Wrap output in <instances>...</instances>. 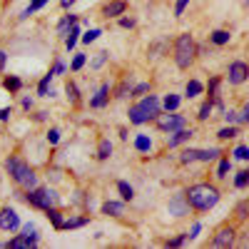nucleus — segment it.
Wrapping results in <instances>:
<instances>
[{"mask_svg":"<svg viewBox=\"0 0 249 249\" xmlns=\"http://www.w3.org/2000/svg\"><path fill=\"white\" fill-rule=\"evenodd\" d=\"M130 92H132V85H130L127 80H124V82H120V85H117V90H115V97H127Z\"/></svg>","mask_w":249,"mask_h":249,"instance_id":"a19ab883","label":"nucleus"},{"mask_svg":"<svg viewBox=\"0 0 249 249\" xmlns=\"http://www.w3.org/2000/svg\"><path fill=\"white\" fill-rule=\"evenodd\" d=\"M72 3H75V0H60V5L65 8V10H70V8H72Z\"/></svg>","mask_w":249,"mask_h":249,"instance_id":"13d9d810","label":"nucleus"},{"mask_svg":"<svg viewBox=\"0 0 249 249\" xmlns=\"http://www.w3.org/2000/svg\"><path fill=\"white\" fill-rule=\"evenodd\" d=\"M37 195H40V210H50V207H57V204H60L57 192L50 190V187H40Z\"/></svg>","mask_w":249,"mask_h":249,"instance_id":"1a4fd4ad","label":"nucleus"},{"mask_svg":"<svg viewBox=\"0 0 249 249\" xmlns=\"http://www.w3.org/2000/svg\"><path fill=\"white\" fill-rule=\"evenodd\" d=\"M239 247H249V237H244V239L239 242Z\"/></svg>","mask_w":249,"mask_h":249,"instance_id":"052dcab7","label":"nucleus"},{"mask_svg":"<svg viewBox=\"0 0 249 249\" xmlns=\"http://www.w3.org/2000/svg\"><path fill=\"white\" fill-rule=\"evenodd\" d=\"M230 170H232V162H230V160L224 157V160L219 162V170H217V177H219V179H224V177H227V172H230Z\"/></svg>","mask_w":249,"mask_h":249,"instance_id":"79ce46f5","label":"nucleus"},{"mask_svg":"<svg viewBox=\"0 0 249 249\" xmlns=\"http://www.w3.org/2000/svg\"><path fill=\"white\" fill-rule=\"evenodd\" d=\"M195 135V130H187V127H179V130H175L172 132V137L167 140V147H177V144H182V142H187Z\"/></svg>","mask_w":249,"mask_h":249,"instance_id":"4468645a","label":"nucleus"},{"mask_svg":"<svg viewBox=\"0 0 249 249\" xmlns=\"http://www.w3.org/2000/svg\"><path fill=\"white\" fill-rule=\"evenodd\" d=\"M127 115H130V122H132V124H144V122H150V117L144 115V110H142L140 105H132Z\"/></svg>","mask_w":249,"mask_h":249,"instance_id":"dca6fc26","label":"nucleus"},{"mask_svg":"<svg viewBox=\"0 0 249 249\" xmlns=\"http://www.w3.org/2000/svg\"><path fill=\"white\" fill-rule=\"evenodd\" d=\"M35 244H37V237H28V234H18V237H13V239L8 242L10 249H30V247H35Z\"/></svg>","mask_w":249,"mask_h":249,"instance_id":"ddd939ff","label":"nucleus"},{"mask_svg":"<svg viewBox=\"0 0 249 249\" xmlns=\"http://www.w3.org/2000/svg\"><path fill=\"white\" fill-rule=\"evenodd\" d=\"M77 40H80V25L75 23V25L68 30V35H65V48H68V50H75Z\"/></svg>","mask_w":249,"mask_h":249,"instance_id":"6ab92c4d","label":"nucleus"},{"mask_svg":"<svg viewBox=\"0 0 249 249\" xmlns=\"http://www.w3.org/2000/svg\"><path fill=\"white\" fill-rule=\"evenodd\" d=\"M239 135V130L237 127H232V124H230V127H222L219 132H217V137L219 140H232V137H237Z\"/></svg>","mask_w":249,"mask_h":249,"instance_id":"c9c22d12","label":"nucleus"},{"mask_svg":"<svg viewBox=\"0 0 249 249\" xmlns=\"http://www.w3.org/2000/svg\"><path fill=\"white\" fill-rule=\"evenodd\" d=\"M234 214H237V219H239V222L249 219V199H242V202L234 207Z\"/></svg>","mask_w":249,"mask_h":249,"instance_id":"c756f323","label":"nucleus"},{"mask_svg":"<svg viewBox=\"0 0 249 249\" xmlns=\"http://www.w3.org/2000/svg\"><path fill=\"white\" fill-rule=\"evenodd\" d=\"M124 10H127V3H124V0H112V3H107L105 8H102V15L105 18H120V15H124Z\"/></svg>","mask_w":249,"mask_h":249,"instance_id":"9b49d317","label":"nucleus"},{"mask_svg":"<svg viewBox=\"0 0 249 249\" xmlns=\"http://www.w3.org/2000/svg\"><path fill=\"white\" fill-rule=\"evenodd\" d=\"M190 199H187V192H177L172 199H170V204H167V210H170V214H175V217H184V214H190Z\"/></svg>","mask_w":249,"mask_h":249,"instance_id":"0eeeda50","label":"nucleus"},{"mask_svg":"<svg viewBox=\"0 0 249 249\" xmlns=\"http://www.w3.org/2000/svg\"><path fill=\"white\" fill-rule=\"evenodd\" d=\"M234 157L242 160V162H249V144H239V147L234 150Z\"/></svg>","mask_w":249,"mask_h":249,"instance_id":"37998d69","label":"nucleus"},{"mask_svg":"<svg viewBox=\"0 0 249 249\" xmlns=\"http://www.w3.org/2000/svg\"><path fill=\"white\" fill-rule=\"evenodd\" d=\"M48 142H50V144H57V142H60V130L53 127V130L48 132Z\"/></svg>","mask_w":249,"mask_h":249,"instance_id":"09e8293b","label":"nucleus"},{"mask_svg":"<svg viewBox=\"0 0 249 249\" xmlns=\"http://www.w3.org/2000/svg\"><path fill=\"white\" fill-rule=\"evenodd\" d=\"M224 120L230 122V124H232V122H239V112H234V110H230V112H224Z\"/></svg>","mask_w":249,"mask_h":249,"instance_id":"8fccbe9b","label":"nucleus"},{"mask_svg":"<svg viewBox=\"0 0 249 249\" xmlns=\"http://www.w3.org/2000/svg\"><path fill=\"white\" fill-rule=\"evenodd\" d=\"M219 82H222L219 77H212V80H210V85H207V97H210V100H214V97H217V90H219Z\"/></svg>","mask_w":249,"mask_h":249,"instance_id":"e433bc0d","label":"nucleus"},{"mask_svg":"<svg viewBox=\"0 0 249 249\" xmlns=\"http://www.w3.org/2000/svg\"><path fill=\"white\" fill-rule=\"evenodd\" d=\"M90 219L88 217H72V219H65V224H62V230H77V227L88 224Z\"/></svg>","mask_w":249,"mask_h":249,"instance_id":"473e14b6","label":"nucleus"},{"mask_svg":"<svg viewBox=\"0 0 249 249\" xmlns=\"http://www.w3.org/2000/svg\"><path fill=\"white\" fill-rule=\"evenodd\" d=\"M20 227V217L15 210H10V207H5V210H0V230L3 232H15Z\"/></svg>","mask_w":249,"mask_h":249,"instance_id":"6e6552de","label":"nucleus"},{"mask_svg":"<svg viewBox=\"0 0 249 249\" xmlns=\"http://www.w3.org/2000/svg\"><path fill=\"white\" fill-rule=\"evenodd\" d=\"M247 77H249V65L244 60L230 62V70H227V80H230V85H242V82H247Z\"/></svg>","mask_w":249,"mask_h":249,"instance_id":"423d86ee","label":"nucleus"},{"mask_svg":"<svg viewBox=\"0 0 249 249\" xmlns=\"http://www.w3.org/2000/svg\"><path fill=\"white\" fill-rule=\"evenodd\" d=\"M135 150L137 152H150L152 150V140L147 135H137L135 137Z\"/></svg>","mask_w":249,"mask_h":249,"instance_id":"393cba45","label":"nucleus"},{"mask_svg":"<svg viewBox=\"0 0 249 249\" xmlns=\"http://www.w3.org/2000/svg\"><path fill=\"white\" fill-rule=\"evenodd\" d=\"M187 239H190V232H184V234H177L175 239H170L167 244H164V247H182Z\"/></svg>","mask_w":249,"mask_h":249,"instance_id":"c03bdc74","label":"nucleus"},{"mask_svg":"<svg viewBox=\"0 0 249 249\" xmlns=\"http://www.w3.org/2000/svg\"><path fill=\"white\" fill-rule=\"evenodd\" d=\"M117 192L122 195V199H124V202H130V199L135 197V190H132V187H130L127 182H122V179L117 182Z\"/></svg>","mask_w":249,"mask_h":249,"instance_id":"7c9ffc66","label":"nucleus"},{"mask_svg":"<svg viewBox=\"0 0 249 249\" xmlns=\"http://www.w3.org/2000/svg\"><path fill=\"white\" fill-rule=\"evenodd\" d=\"M50 3V0H30V5L23 10V18H28V15H33V13H37L40 8H45Z\"/></svg>","mask_w":249,"mask_h":249,"instance_id":"2f4dec72","label":"nucleus"},{"mask_svg":"<svg viewBox=\"0 0 249 249\" xmlns=\"http://www.w3.org/2000/svg\"><path fill=\"white\" fill-rule=\"evenodd\" d=\"M199 230H202V224H195V227H192V232H190V239H195V237L199 234Z\"/></svg>","mask_w":249,"mask_h":249,"instance_id":"6e6d98bb","label":"nucleus"},{"mask_svg":"<svg viewBox=\"0 0 249 249\" xmlns=\"http://www.w3.org/2000/svg\"><path fill=\"white\" fill-rule=\"evenodd\" d=\"M239 122H242V124H249V102H247V105L242 107V112H239Z\"/></svg>","mask_w":249,"mask_h":249,"instance_id":"de8ad7c7","label":"nucleus"},{"mask_svg":"<svg viewBox=\"0 0 249 249\" xmlns=\"http://www.w3.org/2000/svg\"><path fill=\"white\" fill-rule=\"evenodd\" d=\"M55 75L53 72H48L43 80H40V85H37V95H43V97H53V90H50V80H53Z\"/></svg>","mask_w":249,"mask_h":249,"instance_id":"5701e85b","label":"nucleus"},{"mask_svg":"<svg viewBox=\"0 0 249 249\" xmlns=\"http://www.w3.org/2000/svg\"><path fill=\"white\" fill-rule=\"evenodd\" d=\"M179 102H182V97H179V95H175V92H170V95H164L162 107H164V112H175V110L179 107Z\"/></svg>","mask_w":249,"mask_h":249,"instance_id":"f3484780","label":"nucleus"},{"mask_svg":"<svg viewBox=\"0 0 249 249\" xmlns=\"http://www.w3.org/2000/svg\"><path fill=\"white\" fill-rule=\"evenodd\" d=\"M85 60H88V55H82V53H75V57H72V62H70V70H72V72L82 70V65H85Z\"/></svg>","mask_w":249,"mask_h":249,"instance_id":"f704fd0d","label":"nucleus"},{"mask_svg":"<svg viewBox=\"0 0 249 249\" xmlns=\"http://www.w3.org/2000/svg\"><path fill=\"white\" fill-rule=\"evenodd\" d=\"M112 155V142L110 140H100L97 144V160H107Z\"/></svg>","mask_w":249,"mask_h":249,"instance_id":"cd10ccee","label":"nucleus"},{"mask_svg":"<svg viewBox=\"0 0 249 249\" xmlns=\"http://www.w3.org/2000/svg\"><path fill=\"white\" fill-rule=\"evenodd\" d=\"M105 60H107V53H105V50L97 53V55H95V60H92V70H100L102 65H105Z\"/></svg>","mask_w":249,"mask_h":249,"instance_id":"a18cd8bd","label":"nucleus"},{"mask_svg":"<svg viewBox=\"0 0 249 249\" xmlns=\"http://www.w3.org/2000/svg\"><path fill=\"white\" fill-rule=\"evenodd\" d=\"M144 92H150V82H140V85H135L130 97H144Z\"/></svg>","mask_w":249,"mask_h":249,"instance_id":"58836bf2","label":"nucleus"},{"mask_svg":"<svg viewBox=\"0 0 249 249\" xmlns=\"http://www.w3.org/2000/svg\"><path fill=\"white\" fill-rule=\"evenodd\" d=\"M3 88H5L8 92H20V88H23V80H20L18 75H8V77L3 80Z\"/></svg>","mask_w":249,"mask_h":249,"instance_id":"412c9836","label":"nucleus"},{"mask_svg":"<svg viewBox=\"0 0 249 249\" xmlns=\"http://www.w3.org/2000/svg\"><path fill=\"white\" fill-rule=\"evenodd\" d=\"M23 107H25V110L33 107V97H23Z\"/></svg>","mask_w":249,"mask_h":249,"instance_id":"bf43d9fd","label":"nucleus"},{"mask_svg":"<svg viewBox=\"0 0 249 249\" xmlns=\"http://www.w3.org/2000/svg\"><path fill=\"white\" fill-rule=\"evenodd\" d=\"M107 100H110V85H100V90H97L95 97L90 100V107L100 110V107H105V105H107Z\"/></svg>","mask_w":249,"mask_h":249,"instance_id":"f8f14e48","label":"nucleus"},{"mask_svg":"<svg viewBox=\"0 0 249 249\" xmlns=\"http://www.w3.org/2000/svg\"><path fill=\"white\" fill-rule=\"evenodd\" d=\"M23 234H28V237H37L35 224H25V227H23Z\"/></svg>","mask_w":249,"mask_h":249,"instance_id":"603ef678","label":"nucleus"},{"mask_svg":"<svg viewBox=\"0 0 249 249\" xmlns=\"http://www.w3.org/2000/svg\"><path fill=\"white\" fill-rule=\"evenodd\" d=\"M179 162H184V164H190V162H197V150H182V155H179Z\"/></svg>","mask_w":249,"mask_h":249,"instance_id":"ea45409f","label":"nucleus"},{"mask_svg":"<svg viewBox=\"0 0 249 249\" xmlns=\"http://www.w3.org/2000/svg\"><path fill=\"white\" fill-rule=\"evenodd\" d=\"M187 3H190V0H177V5H175V15H177V18H182V13H184Z\"/></svg>","mask_w":249,"mask_h":249,"instance_id":"49530a36","label":"nucleus"},{"mask_svg":"<svg viewBox=\"0 0 249 249\" xmlns=\"http://www.w3.org/2000/svg\"><path fill=\"white\" fill-rule=\"evenodd\" d=\"M222 152L217 150V147H210V150H197V162H212V160H217Z\"/></svg>","mask_w":249,"mask_h":249,"instance_id":"b1692460","label":"nucleus"},{"mask_svg":"<svg viewBox=\"0 0 249 249\" xmlns=\"http://www.w3.org/2000/svg\"><path fill=\"white\" fill-rule=\"evenodd\" d=\"M137 105L144 110V115H147L150 120H155V117L160 115V107H162V105H160V100H157L155 95H144V97L137 102Z\"/></svg>","mask_w":249,"mask_h":249,"instance_id":"9d476101","label":"nucleus"},{"mask_svg":"<svg viewBox=\"0 0 249 249\" xmlns=\"http://www.w3.org/2000/svg\"><path fill=\"white\" fill-rule=\"evenodd\" d=\"M187 199L195 207L197 212H210L212 207L219 202V190L214 184H207V182H199V184H192L187 190Z\"/></svg>","mask_w":249,"mask_h":249,"instance_id":"f257e3e1","label":"nucleus"},{"mask_svg":"<svg viewBox=\"0 0 249 249\" xmlns=\"http://www.w3.org/2000/svg\"><path fill=\"white\" fill-rule=\"evenodd\" d=\"M212 110H214V100L207 97V100L202 102V107H199V115H197V117H199L202 122H204V120H210V117H212Z\"/></svg>","mask_w":249,"mask_h":249,"instance_id":"bb28decb","label":"nucleus"},{"mask_svg":"<svg viewBox=\"0 0 249 249\" xmlns=\"http://www.w3.org/2000/svg\"><path fill=\"white\" fill-rule=\"evenodd\" d=\"M155 124H157V130L160 132H175L179 127H184V117L182 115H175V112H164V115H157L155 117Z\"/></svg>","mask_w":249,"mask_h":249,"instance_id":"39448f33","label":"nucleus"},{"mask_svg":"<svg viewBox=\"0 0 249 249\" xmlns=\"http://www.w3.org/2000/svg\"><path fill=\"white\" fill-rule=\"evenodd\" d=\"M65 92H68V100H70V105L72 107H80V90L72 80H68V85H65Z\"/></svg>","mask_w":249,"mask_h":249,"instance_id":"a211bd4d","label":"nucleus"},{"mask_svg":"<svg viewBox=\"0 0 249 249\" xmlns=\"http://www.w3.org/2000/svg\"><path fill=\"white\" fill-rule=\"evenodd\" d=\"M5 60H8V55L0 50V72H3V68H5Z\"/></svg>","mask_w":249,"mask_h":249,"instance_id":"4d7b16f0","label":"nucleus"},{"mask_svg":"<svg viewBox=\"0 0 249 249\" xmlns=\"http://www.w3.org/2000/svg\"><path fill=\"white\" fill-rule=\"evenodd\" d=\"M120 28H135V18H120Z\"/></svg>","mask_w":249,"mask_h":249,"instance_id":"3c124183","label":"nucleus"},{"mask_svg":"<svg viewBox=\"0 0 249 249\" xmlns=\"http://www.w3.org/2000/svg\"><path fill=\"white\" fill-rule=\"evenodd\" d=\"M102 35V30H97V28H92V30H88L85 35H82L80 40H82V43H85V45H90V43H95V40Z\"/></svg>","mask_w":249,"mask_h":249,"instance_id":"4c0bfd02","label":"nucleus"},{"mask_svg":"<svg viewBox=\"0 0 249 249\" xmlns=\"http://www.w3.org/2000/svg\"><path fill=\"white\" fill-rule=\"evenodd\" d=\"M234 239H237V230L232 224H224V227H219V230L214 232L212 247L214 249H230V247H234Z\"/></svg>","mask_w":249,"mask_h":249,"instance_id":"20e7f679","label":"nucleus"},{"mask_svg":"<svg viewBox=\"0 0 249 249\" xmlns=\"http://www.w3.org/2000/svg\"><path fill=\"white\" fill-rule=\"evenodd\" d=\"M50 72H53V75H60V72H65V65H62V62L57 60V62H55V68H53Z\"/></svg>","mask_w":249,"mask_h":249,"instance_id":"5fc2aeb1","label":"nucleus"},{"mask_svg":"<svg viewBox=\"0 0 249 249\" xmlns=\"http://www.w3.org/2000/svg\"><path fill=\"white\" fill-rule=\"evenodd\" d=\"M10 115H13V110H10V107H0V122H5Z\"/></svg>","mask_w":249,"mask_h":249,"instance_id":"864d4df0","label":"nucleus"},{"mask_svg":"<svg viewBox=\"0 0 249 249\" xmlns=\"http://www.w3.org/2000/svg\"><path fill=\"white\" fill-rule=\"evenodd\" d=\"M45 212H48V219L53 222L55 230H62V224H65V219H62V214H60L57 207H50V210H45Z\"/></svg>","mask_w":249,"mask_h":249,"instance_id":"a878e982","label":"nucleus"},{"mask_svg":"<svg viewBox=\"0 0 249 249\" xmlns=\"http://www.w3.org/2000/svg\"><path fill=\"white\" fill-rule=\"evenodd\" d=\"M202 90H204V85H202V82L199 80H190V82H187V88H184V97H197V95H202Z\"/></svg>","mask_w":249,"mask_h":249,"instance_id":"aec40b11","label":"nucleus"},{"mask_svg":"<svg viewBox=\"0 0 249 249\" xmlns=\"http://www.w3.org/2000/svg\"><path fill=\"white\" fill-rule=\"evenodd\" d=\"M234 187H237V190H244V187H249V170L237 172V177H234Z\"/></svg>","mask_w":249,"mask_h":249,"instance_id":"72a5a7b5","label":"nucleus"},{"mask_svg":"<svg viewBox=\"0 0 249 249\" xmlns=\"http://www.w3.org/2000/svg\"><path fill=\"white\" fill-rule=\"evenodd\" d=\"M102 214H110V217H122L124 214V204L122 202H105L102 204Z\"/></svg>","mask_w":249,"mask_h":249,"instance_id":"2eb2a0df","label":"nucleus"},{"mask_svg":"<svg viewBox=\"0 0 249 249\" xmlns=\"http://www.w3.org/2000/svg\"><path fill=\"white\" fill-rule=\"evenodd\" d=\"M5 170H8V175H10L20 187H25V190H33V187H35V172L30 170V164L23 162L20 157H10V160L5 162Z\"/></svg>","mask_w":249,"mask_h":249,"instance_id":"7ed1b4c3","label":"nucleus"},{"mask_svg":"<svg viewBox=\"0 0 249 249\" xmlns=\"http://www.w3.org/2000/svg\"><path fill=\"white\" fill-rule=\"evenodd\" d=\"M230 33H227V30H214L212 35H210V40H212V43L214 45H227V43H230Z\"/></svg>","mask_w":249,"mask_h":249,"instance_id":"c85d7f7f","label":"nucleus"},{"mask_svg":"<svg viewBox=\"0 0 249 249\" xmlns=\"http://www.w3.org/2000/svg\"><path fill=\"white\" fill-rule=\"evenodd\" d=\"M75 23H77V15H65V18H62L60 23H57V33H60L62 37H65V35H68V30H70Z\"/></svg>","mask_w":249,"mask_h":249,"instance_id":"4be33fe9","label":"nucleus"},{"mask_svg":"<svg viewBox=\"0 0 249 249\" xmlns=\"http://www.w3.org/2000/svg\"><path fill=\"white\" fill-rule=\"evenodd\" d=\"M197 57V43L190 33H182L177 40H175V62L179 70H187L195 62Z\"/></svg>","mask_w":249,"mask_h":249,"instance_id":"f03ea898","label":"nucleus"}]
</instances>
